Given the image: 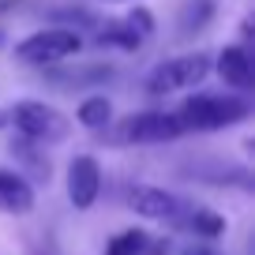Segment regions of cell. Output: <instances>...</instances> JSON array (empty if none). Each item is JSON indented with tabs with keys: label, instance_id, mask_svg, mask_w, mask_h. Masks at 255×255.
<instances>
[{
	"label": "cell",
	"instance_id": "cell-8",
	"mask_svg": "<svg viewBox=\"0 0 255 255\" xmlns=\"http://www.w3.org/2000/svg\"><path fill=\"white\" fill-rule=\"evenodd\" d=\"M102 191V169L90 154H79V158L68 165V199H72L75 210H90Z\"/></svg>",
	"mask_w": 255,
	"mask_h": 255
},
{
	"label": "cell",
	"instance_id": "cell-7",
	"mask_svg": "<svg viewBox=\"0 0 255 255\" xmlns=\"http://www.w3.org/2000/svg\"><path fill=\"white\" fill-rule=\"evenodd\" d=\"M154 34V19L146 8H135L128 19L105 23V30H98V45H117V49H139Z\"/></svg>",
	"mask_w": 255,
	"mask_h": 255
},
{
	"label": "cell",
	"instance_id": "cell-13",
	"mask_svg": "<svg viewBox=\"0 0 255 255\" xmlns=\"http://www.w3.org/2000/svg\"><path fill=\"white\" fill-rule=\"evenodd\" d=\"M180 225L188 233H195V237H222V229H225V222L218 214H210V210H195V207L188 210V218H184Z\"/></svg>",
	"mask_w": 255,
	"mask_h": 255
},
{
	"label": "cell",
	"instance_id": "cell-4",
	"mask_svg": "<svg viewBox=\"0 0 255 255\" xmlns=\"http://www.w3.org/2000/svg\"><path fill=\"white\" fill-rule=\"evenodd\" d=\"M8 120H15V128L26 139H41V143H53V139L68 135V120L45 102H19L8 113Z\"/></svg>",
	"mask_w": 255,
	"mask_h": 255
},
{
	"label": "cell",
	"instance_id": "cell-9",
	"mask_svg": "<svg viewBox=\"0 0 255 255\" xmlns=\"http://www.w3.org/2000/svg\"><path fill=\"white\" fill-rule=\"evenodd\" d=\"M218 75H222L229 87H237V90H252L255 68H252V56H248V49H240V45L222 49V56H218Z\"/></svg>",
	"mask_w": 255,
	"mask_h": 255
},
{
	"label": "cell",
	"instance_id": "cell-16",
	"mask_svg": "<svg viewBox=\"0 0 255 255\" xmlns=\"http://www.w3.org/2000/svg\"><path fill=\"white\" fill-rule=\"evenodd\" d=\"M105 4H117V0H105Z\"/></svg>",
	"mask_w": 255,
	"mask_h": 255
},
{
	"label": "cell",
	"instance_id": "cell-3",
	"mask_svg": "<svg viewBox=\"0 0 255 255\" xmlns=\"http://www.w3.org/2000/svg\"><path fill=\"white\" fill-rule=\"evenodd\" d=\"M83 49V38L75 30H64V26H49V30H38L30 38H23L15 45V56L26 64H56L68 60Z\"/></svg>",
	"mask_w": 255,
	"mask_h": 255
},
{
	"label": "cell",
	"instance_id": "cell-15",
	"mask_svg": "<svg viewBox=\"0 0 255 255\" xmlns=\"http://www.w3.org/2000/svg\"><path fill=\"white\" fill-rule=\"evenodd\" d=\"M4 124H8V117H4V113H0V128H4Z\"/></svg>",
	"mask_w": 255,
	"mask_h": 255
},
{
	"label": "cell",
	"instance_id": "cell-2",
	"mask_svg": "<svg viewBox=\"0 0 255 255\" xmlns=\"http://www.w3.org/2000/svg\"><path fill=\"white\" fill-rule=\"evenodd\" d=\"M210 72V56L207 53H191V56H173V60L158 64L146 79V90L150 94H173V90H188L199 87Z\"/></svg>",
	"mask_w": 255,
	"mask_h": 255
},
{
	"label": "cell",
	"instance_id": "cell-12",
	"mask_svg": "<svg viewBox=\"0 0 255 255\" xmlns=\"http://www.w3.org/2000/svg\"><path fill=\"white\" fill-rule=\"evenodd\" d=\"M113 120V105H109V98H87V102L79 105V124L83 128H90V131H98V128H105Z\"/></svg>",
	"mask_w": 255,
	"mask_h": 255
},
{
	"label": "cell",
	"instance_id": "cell-6",
	"mask_svg": "<svg viewBox=\"0 0 255 255\" xmlns=\"http://www.w3.org/2000/svg\"><path fill=\"white\" fill-rule=\"evenodd\" d=\"M128 203H131L135 214L150 218V222H173V225H180L191 210L184 199H176V195H169L161 188H131L128 191Z\"/></svg>",
	"mask_w": 255,
	"mask_h": 255
},
{
	"label": "cell",
	"instance_id": "cell-1",
	"mask_svg": "<svg viewBox=\"0 0 255 255\" xmlns=\"http://www.w3.org/2000/svg\"><path fill=\"white\" fill-rule=\"evenodd\" d=\"M248 102L229 94H195L180 105L176 120L184 131H218V128H233L240 120H248Z\"/></svg>",
	"mask_w": 255,
	"mask_h": 255
},
{
	"label": "cell",
	"instance_id": "cell-14",
	"mask_svg": "<svg viewBox=\"0 0 255 255\" xmlns=\"http://www.w3.org/2000/svg\"><path fill=\"white\" fill-rule=\"evenodd\" d=\"M184 255H210V252H207V248H188Z\"/></svg>",
	"mask_w": 255,
	"mask_h": 255
},
{
	"label": "cell",
	"instance_id": "cell-11",
	"mask_svg": "<svg viewBox=\"0 0 255 255\" xmlns=\"http://www.w3.org/2000/svg\"><path fill=\"white\" fill-rule=\"evenodd\" d=\"M146 248H150V237L143 229H124L109 240L105 255H146Z\"/></svg>",
	"mask_w": 255,
	"mask_h": 255
},
{
	"label": "cell",
	"instance_id": "cell-5",
	"mask_svg": "<svg viewBox=\"0 0 255 255\" xmlns=\"http://www.w3.org/2000/svg\"><path fill=\"white\" fill-rule=\"evenodd\" d=\"M184 135L176 113H135L128 117L120 128V139L124 143H169V139Z\"/></svg>",
	"mask_w": 255,
	"mask_h": 255
},
{
	"label": "cell",
	"instance_id": "cell-10",
	"mask_svg": "<svg viewBox=\"0 0 255 255\" xmlns=\"http://www.w3.org/2000/svg\"><path fill=\"white\" fill-rule=\"evenodd\" d=\"M0 210H8V214H30L34 210V188L8 169H0Z\"/></svg>",
	"mask_w": 255,
	"mask_h": 255
}]
</instances>
